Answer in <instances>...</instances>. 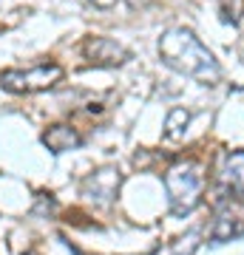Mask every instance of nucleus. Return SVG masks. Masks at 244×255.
<instances>
[{
    "instance_id": "nucleus-8",
    "label": "nucleus",
    "mask_w": 244,
    "mask_h": 255,
    "mask_svg": "<svg viewBox=\"0 0 244 255\" xmlns=\"http://www.w3.org/2000/svg\"><path fill=\"white\" fill-rule=\"evenodd\" d=\"M43 145L51 150V153H68V150H77L82 147V136L77 133V128L71 125H51L48 130H43Z\"/></svg>"
},
{
    "instance_id": "nucleus-10",
    "label": "nucleus",
    "mask_w": 244,
    "mask_h": 255,
    "mask_svg": "<svg viewBox=\"0 0 244 255\" xmlns=\"http://www.w3.org/2000/svg\"><path fill=\"white\" fill-rule=\"evenodd\" d=\"M196 247H199V230H190L188 236H182L176 244H173L171 255H193L196 253Z\"/></svg>"
},
{
    "instance_id": "nucleus-9",
    "label": "nucleus",
    "mask_w": 244,
    "mask_h": 255,
    "mask_svg": "<svg viewBox=\"0 0 244 255\" xmlns=\"http://www.w3.org/2000/svg\"><path fill=\"white\" fill-rule=\"evenodd\" d=\"M188 122H190V111L185 108H173L165 119V136L168 139H179L185 136V130H188Z\"/></svg>"
},
{
    "instance_id": "nucleus-6",
    "label": "nucleus",
    "mask_w": 244,
    "mask_h": 255,
    "mask_svg": "<svg viewBox=\"0 0 244 255\" xmlns=\"http://www.w3.org/2000/svg\"><path fill=\"white\" fill-rule=\"evenodd\" d=\"M242 236H244V210H239L230 201L219 204V213L213 219V227H210V247L230 244Z\"/></svg>"
},
{
    "instance_id": "nucleus-7",
    "label": "nucleus",
    "mask_w": 244,
    "mask_h": 255,
    "mask_svg": "<svg viewBox=\"0 0 244 255\" xmlns=\"http://www.w3.org/2000/svg\"><path fill=\"white\" fill-rule=\"evenodd\" d=\"M82 54L94 65H105V68H117V65H125L131 60V51L111 37H88L82 43Z\"/></svg>"
},
{
    "instance_id": "nucleus-3",
    "label": "nucleus",
    "mask_w": 244,
    "mask_h": 255,
    "mask_svg": "<svg viewBox=\"0 0 244 255\" xmlns=\"http://www.w3.org/2000/svg\"><path fill=\"white\" fill-rule=\"evenodd\" d=\"M65 77L60 63H37L31 68H6L0 71V88L9 94H40L54 88Z\"/></svg>"
},
{
    "instance_id": "nucleus-11",
    "label": "nucleus",
    "mask_w": 244,
    "mask_h": 255,
    "mask_svg": "<svg viewBox=\"0 0 244 255\" xmlns=\"http://www.w3.org/2000/svg\"><path fill=\"white\" fill-rule=\"evenodd\" d=\"M37 201H40V207H34L37 216H54L57 199L51 196V193H37Z\"/></svg>"
},
{
    "instance_id": "nucleus-12",
    "label": "nucleus",
    "mask_w": 244,
    "mask_h": 255,
    "mask_svg": "<svg viewBox=\"0 0 244 255\" xmlns=\"http://www.w3.org/2000/svg\"><path fill=\"white\" fill-rule=\"evenodd\" d=\"M91 6H97V9H111V6H117V0H88Z\"/></svg>"
},
{
    "instance_id": "nucleus-14",
    "label": "nucleus",
    "mask_w": 244,
    "mask_h": 255,
    "mask_svg": "<svg viewBox=\"0 0 244 255\" xmlns=\"http://www.w3.org/2000/svg\"><path fill=\"white\" fill-rule=\"evenodd\" d=\"M148 255H154V253H148Z\"/></svg>"
},
{
    "instance_id": "nucleus-2",
    "label": "nucleus",
    "mask_w": 244,
    "mask_h": 255,
    "mask_svg": "<svg viewBox=\"0 0 244 255\" xmlns=\"http://www.w3.org/2000/svg\"><path fill=\"white\" fill-rule=\"evenodd\" d=\"M165 190L171 201V216L185 219L202 204L205 196V167L196 159H179L165 170Z\"/></svg>"
},
{
    "instance_id": "nucleus-5",
    "label": "nucleus",
    "mask_w": 244,
    "mask_h": 255,
    "mask_svg": "<svg viewBox=\"0 0 244 255\" xmlns=\"http://www.w3.org/2000/svg\"><path fill=\"white\" fill-rule=\"evenodd\" d=\"M219 204L225 201H242L244 199V150L225 153L222 170H219Z\"/></svg>"
},
{
    "instance_id": "nucleus-4",
    "label": "nucleus",
    "mask_w": 244,
    "mask_h": 255,
    "mask_svg": "<svg viewBox=\"0 0 244 255\" xmlns=\"http://www.w3.org/2000/svg\"><path fill=\"white\" fill-rule=\"evenodd\" d=\"M119 184H122V173H119V167L105 164V167L91 170V173L82 179V196L91 199L94 204L105 207V204H111V201L117 199Z\"/></svg>"
},
{
    "instance_id": "nucleus-1",
    "label": "nucleus",
    "mask_w": 244,
    "mask_h": 255,
    "mask_svg": "<svg viewBox=\"0 0 244 255\" xmlns=\"http://www.w3.org/2000/svg\"><path fill=\"white\" fill-rule=\"evenodd\" d=\"M159 60L171 71L190 77L202 85H216L222 80V65L213 57L205 43L185 26H171L165 28L159 37Z\"/></svg>"
},
{
    "instance_id": "nucleus-13",
    "label": "nucleus",
    "mask_w": 244,
    "mask_h": 255,
    "mask_svg": "<svg viewBox=\"0 0 244 255\" xmlns=\"http://www.w3.org/2000/svg\"><path fill=\"white\" fill-rule=\"evenodd\" d=\"M23 255H37V253H23Z\"/></svg>"
}]
</instances>
